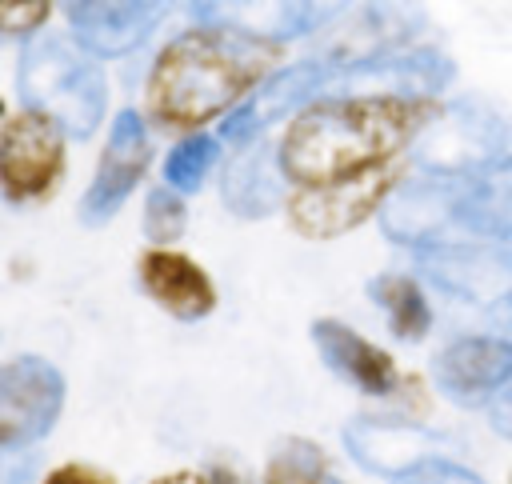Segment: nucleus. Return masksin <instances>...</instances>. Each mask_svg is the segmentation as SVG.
I'll list each match as a JSON object with an SVG mask.
<instances>
[{
    "label": "nucleus",
    "mask_w": 512,
    "mask_h": 484,
    "mask_svg": "<svg viewBox=\"0 0 512 484\" xmlns=\"http://www.w3.org/2000/svg\"><path fill=\"white\" fill-rule=\"evenodd\" d=\"M280 48L276 40L208 20L172 36L148 68L144 120L164 132H200V124L228 116L276 72Z\"/></svg>",
    "instance_id": "obj_1"
},
{
    "label": "nucleus",
    "mask_w": 512,
    "mask_h": 484,
    "mask_svg": "<svg viewBox=\"0 0 512 484\" xmlns=\"http://www.w3.org/2000/svg\"><path fill=\"white\" fill-rule=\"evenodd\" d=\"M432 100L404 96H324L288 120L276 156L292 188H316L384 172L416 144L432 120Z\"/></svg>",
    "instance_id": "obj_2"
},
{
    "label": "nucleus",
    "mask_w": 512,
    "mask_h": 484,
    "mask_svg": "<svg viewBox=\"0 0 512 484\" xmlns=\"http://www.w3.org/2000/svg\"><path fill=\"white\" fill-rule=\"evenodd\" d=\"M68 172V128L44 108H20L0 124V196L36 208L56 196Z\"/></svg>",
    "instance_id": "obj_3"
},
{
    "label": "nucleus",
    "mask_w": 512,
    "mask_h": 484,
    "mask_svg": "<svg viewBox=\"0 0 512 484\" xmlns=\"http://www.w3.org/2000/svg\"><path fill=\"white\" fill-rule=\"evenodd\" d=\"M24 84L32 108L52 112L68 132L88 136L104 120L108 88L96 60L84 48H68L60 40L32 48L24 60Z\"/></svg>",
    "instance_id": "obj_4"
},
{
    "label": "nucleus",
    "mask_w": 512,
    "mask_h": 484,
    "mask_svg": "<svg viewBox=\"0 0 512 484\" xmlns=\"http://www.w3.org/2000/svg\"><path fill=\"white\" fill-rule=\"evenodd\" d=\"M412 152L420 172L468 176L508 152V124L500 116H488L476 100H456L432 112Z\"/></svg>",
    "instance_id": "obj_5"
},
{
    "label": "nucleus",
    "mask_w": 512,
    "mask_h": 484,
    "mask_svg": "<svg viewBox=\"0 0 512 484\" xmlns=\"http://www.w3.org/2000/svg\"><path fill=\"white\" fill-rule=\"evenodd\" d=\"M452 60L436 48H396L352 64H332L328 96H404L436 100L452 84Z\"/></svg>",
    "instance_id": "obj_6"
},
{
    "label": "nucleus",
    "mask_w": 512,
    "mask_h": 484,
    "mask_svg": "<svg viewBox=\"0 0 512 484\" xmlns=\"http://www.w3.org/2000/svg\"><path fill=\"white\" fill-rule=\"evenodd\" d=\"M64 376L40 356H16L0 364V452L24 448L60 420L64 412Z\"/></svg>",
    "instance_id": "obj_7"
},
{
    "label": "nucleus",
    "mask_w": 512,
    "mask_h": 484,
    "mask_svg": "<svg viewBox=\"0 0 512 484\" xmlns=\"http://www.w3.org/2000/svg\"><path fill=\"white\" fill-rule=\"evenodd\" d=\"M328 80H332V64L320 56L296 60L288 68H276L252 96H244L224 120H220V140L228 144H244L264 136L272 124L300 116L304 108H312L316 100L328 96Z\"/></svg>",
    "instance_id": "obj_8"
},
{
    "label": "nucleus",
    "mask_w": 512,
    "mask_h": 484,
    "mask_svg": "<svg viewBox=\"0 0 512 484\" xmlns=\"http://www.w3.org/2000/svg\"><path fill=\"white\" fill-rule=\"evenodd\" d=\"M456 188L460 176H436V172H416L408 180H396L376 212L384 236L412 252L444 244L448 228H456Z\"/></svg>",
    "instance_id": "obj_9"
},
{
    "label": "nucleus",
    "mask_w": 512,
    "mask_h": 484,
    "mask_svg": "<svg viewBox=\"0 0 512 484\" xmlns=\"http://www.w3.org/2000/svg\"><path fill=\"white\" fill-rule=\"evenodd\" d=\"M512 380L508 336H456L432 356V384L456 408H488Z\"/></svg>",
    "instance_id": "obj_10"
},
{
    "label": "nucleus",
    "mask_w": 512,
    "mask_h": 484,
    "mask_svg": "<svg viewBox=\"0 0 512 484\" xmlns=\"http://www.w3.org/2000/svg\"><path fill=\"white\" fill-rule=\"evenodd\" d=\"M152 164V140H148V120L140 112H116L108 140L100 148L92 184L80 200V220L84 224H104L120 212V204L136 192V184L144 180Z\"/></svg>",
    "instance_id": "obj_11"
},
{
    "label": "nucleus",
    "mask_w": 512,
    "mask_h": 484,
    "mask_svg": "<svg viewBox=\"0 0 512 484\" xmlns=\"http://www.w3.org/2000/svg\"><path fill=\"white\" fill-rule=\"evenodd\" d=\"M392 192L388 172H368L356 180H336V184H316V188H296L288 192V220L300 236L308 240H332L364 224L368 216L380 212L384 196Z\"/></svg>",
    "instance_id": "obj_12"
},
{
    "label": "nucleus",
    "mask_w": 512,
    "mask_h": 484,
    "mask_svg": "<svg viewBox=\"0 0 512 484\" xmlns=\"http://www.w3.org/2000/svg\"><path fill=\"white\" fill-rule=\"evenodd\" d=\"M420 28H424V16L412 0H364L328 24L324 52H316V56L328 64L368 60L380 52L412 48Z\"/></svg>",
    "instance_id": "obj_13"
},
{
    "label": "nucleus",
    "mask_w": 512,
    "mask_h": 484,
    "mask_svg": "<svg viewBox=\"0 0 512 484\" xmlns=\"http://www.w3.org/2000/svg\"><path fill=\"white\" fill-rule=\"evenodd\" d=\"M344 448L348 456L372 472V476H404L408 468L432 460V456H444V440L440 432L416 424V420H404V416H352L344 424Z\"/></svg>",
    "instance_id": "obj_14"
},
{
    "label": "nucleus",
    "mask_w": 512,
    "mask_h": 484,
    "mask_svg": "<svg viewBox=\"0 0 512 484\" xmlns=\"http://www.w3.org/2000/svg\"><path fill=\"white\" fill-rule=\"evenodd\" d=\"M308 336H312V348L320 352V360L328 364V372L336 380H344L348 388L376 396V400H388L404 388L396 360L376 340L356 332L352 324H344L336 316H320V320H312Z\"/></svg>",
    "instance_id": "obj_15"
},
{
    "label": "nucleus",
    "mask_w": 512,
    "mask_h": 484,
    "mask_svg": "<svg viewBox=\"0 0 512 484\" xmlns=\"http://www.w3.org/2000/svg\"><path fill=\"white\" fill-rule=\"evenodd\" d=\"M432 284L460 296H504L512 292V240H444L416 252Z\"/></svg>",
    "instance_id": "obj_16"
},
{
    "label": "nucleus",
    "mask_w": 512,
    "mask_h": 484,
    "mask_svg": "<svg viewBox=\"0 0 512 484\" xmlns=\"http://www.w3.org/2000/svg\"><path fill=\"white\" fill-rule=\"evenodd\" d=\"M136 276H140L144 296L172 320L192 324V320L212 316L220 304V292H216L208 268L196 264L180 248H144L136 260Z\"/></svg>",
    "instance_id": "obj_17"
},
{
    "label": "nucleus",
    "mask_w": 512,
    "mask_h": 484,
    "mask_svg": "<svg viewBox=\"0 0 512 484\" xmlns=\"http://www.w3.org/2000/svg\"><path fill=\"white\" fill-rule=\"evenodd\" d=\"M220 200L240 220H264L272 212H284L288 176L280 168L276 148L264 136L236 144V152L228 156L224 176H220Z\"/></svg>",
    "instance_id": "obj_18"
},
{
    "label": "nucleus",
    "mask_w": 512,
    "mask_h": 484,
    "mask_svg": "<svg viewBox=\"0 0 512 484\" xmlns=\"http://www.w3.org/2000/svg\"><path fill=\"white\" fill-rule=\"evenodd\" d=\"M156 8L160 0H64L80 48L96 56H120L136 48L156 24Z\"/></svg>",
    "instance_id": "obj_19"
},
{
    "label": "nucleus",
    "mask_w": 512,
    "mask_h": 484,
    "mask_svg": "<svg viewBox=\"0 0 512 484\" xmlns=\"http://www.w3.org/2000/svg\"><path fill=\"white\" fill-rule=\"evenodd\" d=\"M456 228L480 240H512V152L460 176Z\"/></svg>",
    "instance_id": "obj_20"
},
{
    "label": "nucleus",
    "mask_w": 512,
    "mask_h": 484,
    "mask_svg": "<svg viewBox=\"0 0 512 484\" xmlns=\"http://www.w3.org/2000/svg\"><path fill=\"white\" fill-rule=\"evenodd\" d=\"M196 12L208 24H228L276 44L312 32V0H196Z\"/></svg>",
    "instance_id": "obj_21"
},
{
    "label": "nucleus",
    "mask_w": 512,
    "mask_h": 484,
    "mask_svg": "<svg viewBox=\"0 0 512 484\" xmlns=\"http://www.w3.org/2000/svg\"><path fill=\"white\" fill-rule=\"evenodd\" d=\"M364 292L380 308V316H384V324H388V332L396 340L416 344V340H424L432 332V320H436L432 316V300H428V292H424V284L416 276H408V272H376Z\"/></svg>",
    "instance_id": "obj_22"
},
{
    "label": "nucleus",
    "mask_w": 512,
    "mask_h": 484,
    "mask_svg": "<svg viewBox=\"0 0 512 484\" xmlns=\"http://www.w3.org/2000/svg\"><path fill=\"white\" fill-rule=\"evenodd\" d=\"M216 164H220V136H212V132H188L164 156V184L176 188L180 196L200 192Z\"/></svg>",
    "instance_id": "obj_23"
},
{
    "label": "nucleus",
    "mask_w": 512,
    "mask_h": 484,
    "mask_svg": "<svg viewBox=\"0 0 512 484\" xmlns=\"http://www.w3.org/2000/svg\"><path fill=\"white\" fill-rule=\"evenodd\" d=\"M264 484H344V480L332 472L320 444H312L304 436H284L272 448Z\"/></svg>",
    "instance_id": "obj_24"
},
{
    "label": "nucleus",
    "mask_w": 512,
    "mask_h": 484,
    "mask_svg": "<svg viewBox=\"0 0 512 484\" xmlns=\"http://www.w3.org/2000/svg\"><path fill=\"white\" fill-rule=\"evenodd\" d=\"M188 228V204L176 188L156 184L144 196V236L152 240V248H172Z\"/></svg>",
    "instance_id": "obj_25"
},
{
    "label": "nucleus",
    "mask_w": 512,
    "mask_h": 484,
    "mask_svg": "<svg viewBox=\"0 0 512 484\" xmlns=\"http://www.w3.org/2000/svg\"><path fill=\"white\" fill-rule=\"evenodd\" d=\"M56 0H0V36H32L48 24Z\"/></svg>",
    "instance_id": "obj_26"
},
{
    "label": "nucleus",
    "mask_w": 512,
    "mask_h": 484,
    "mask_svg": "<svg viewBox=\"0 0 512 484\" xmlns=\"http://www.w3.org/2000/svg\"><path fill=\"white\" fill-rule=\"evenodd\" d=\"M392 484H484V480L448 456H432V460L408 468L404 476H392Z\"/></svg>",
    "instance_id": "obj_27"
},
{
    "label": "nucleus",
    "mask_w": 512,
    "mask_h": 484,
    "mask_svg": "<svg viewBox=\"0 0 512 484\" xmlns=\"http://www.w3.org/2000/svg\"><path fill=\"white\" fill-rule=\"evenodd\" d=\"M40 484H116V476L104 472V468H96V464H80V460H72V464L52 468Z\"/></svg>",
    "instance_id": "obj_28"
},
{
    "label": "nucleus",
    "mask_w": 512,
    "mask_h": 484,
    "mask_svg": "<svg viewBox=\"0 0 512 484\" xmlns=\"http://www.w3.org/2000/svg\"><path fill=\"white\" fill-rule=\"evenodd\" d=\"M488 424H492L504 440H512V380H508V388L488 404Z\"/></svg>",
    "instance_id": "obj_29"
},
{
    "label": "nucleus",
    "mask_w": 512,
    "mask_h": 484,
    "mask_svg": "<svg viewBox=\"0 0 512 484\" xmlns=\"http://www.w3.org/2000/svg\"><path fill=\"white\" fill-rule=\"evenodd\" d=\"M204 480H208V484H248V476L236 472V468H228V464H212Z\"/></svg>",
    "instance_id": "obj_30"
},
{
    "label": "nucleus",
    "mask_w": 512,
    "mask_h": 484,
    "mask_svg": "<svg viewBox=\"0 0 512 484\" xmlns=\"http://www.w3.org/2000/svg\"><path fill=\"white\" fill-rule=\"evenodd\" d=\"M492 316H496L504 328H512V292H504V296L496 300V312H492Z\"/></svg>",
    "instance_id": "obj_31"
},
{
    "label": "nucleus",
    "mask_w": 512,
    "mask_h": 484,
    "mask_svg": "<svg viewBox=\"0 0 512 484\" xmlns=\"http://www.w3.org/2000/svg\"><path fill=\"white\" fill-rule=\"evenodd\" d=\"M156 484H208V480H200V476H188V472H180V476H164V480H156Z\"/></svg>",
    "instance_id": "obj_32"
},
{
    "label": "nucleus",
    "mask_w": 512,
    "mask_h": 484,
    "mask_svg": "<svg viewBox=\"0 0 512 484\" xmlns=\"http://www.w3.org/2000/svg\"><path fill=\"white\" fill-rule=\"evenodd\" d=\"M0 124H4V100H0Z\"/></svg>",
    "instance_id": "obj_33"
},
{
    "label": "nucleus",
    "mask_w": 512,
    "mask_h": 484,
    "mask_svg": "<svg viewBox=\"0 0 512 484\" xmlns=\"http://www.w3.org/2000/svg\"><path fill=\"white\" fill-rule=\"evenodd\" d=\"M508 484H512V476H508Z\"/></svg>",
    "instance_id": "obj_34"
}]
</instances>
